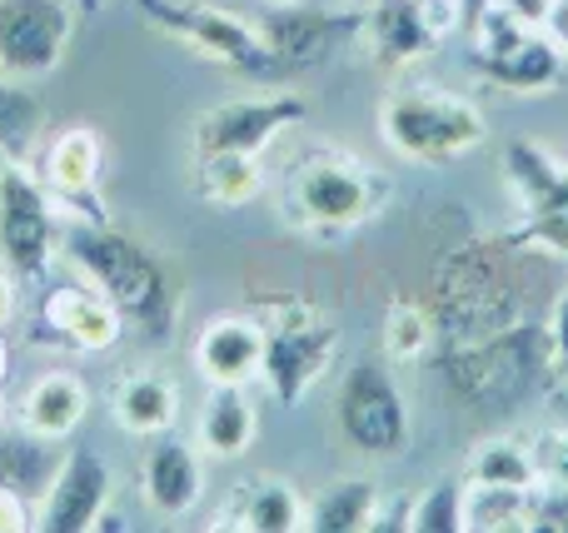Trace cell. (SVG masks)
I'll list each match as a JSON object with an SVG mask.
<instances>
[{
	"label": "cell",
	"mask_w": 568,
	"mask_h": 533,
	"mask_svg": "<svg viewBox=\"0 0 568 533\" xmlns=\"http://www.w3.org/2000/svg\"><path fill=\"white\" fill-rule=\"evenodd\" d=\"M429 315L439 339H474L524 319L529 285L519 265V239H464L434 259Z\"/></svg>",
	"instance_id": "cell-1"
},
{
	"label": "cell",
	"mask_w": 568,
	"mask_h": 533,
	"mask_svg": "<svg viewBox=\"0 0 568 533\" xmlns=\"http://www.w3.org/2000/svg\"><path fill=\"white\" fill-rule=\"evenodd\" d=\"M60 259L70 265V275L95 285L110 305L125 315L130 329L150 339H165L175 329L180 315V279L165 269V259L150 245L110 229L105 219H85L80 229H70L60 239Z\"/></svg>",
	"instance_id": "cell-2"
},
{
	"label": "cell",
	"mask_w": 568,
	"mask_h": 533,
	"mask_svg": "<svg viewBox=\"0 0 568 533\" xmlns=\"http://www.w3.org/2000/svg\"><path fill=\"white\" fill-rule=\"evenodd\" d=\"M554 375V345L549 319H514L494 335L474 339H439V379L454 399L474 409H509L524 404L544 379Z\"/></svg>",
	"instance_id": "cell-3"
},
{
	"label": "cell",
	"mask_w": 568,
	"mask_h": 533,
	"mask_svg": "<svg viewBox=\"0 0 568 533\" xmlns=\"http://www.w3.org/2000/svg\"><path fill=\"white\" fill-rule=\"evenodd\" d=\"M389 199V180L369 165V160L349 155L339 145L304 150L294 160L290 180H284V209L304 235H349V229L369 225Z\"/></svg>",
	"instance_id": "cell-4"
},
{
	"label": "cell",
	"mask_w": 568,
	"mask_h": 533,
	"mask_svg": "<svg viewBox=\"0 0 568 533\" xmlns=\"http://www.w3.org/2000/svg\"><path fill=\"white\" fill-rule=\"evenodd\" d=\"M379 140L404 165H454L489 140V120L444 85H399L379 100Z\"/></svg>",
	"instance_id": "cell-5"
},
{
	"label": "cell",
	"mask_w": 568,
	"mask_h": 533,
	"mask_svg": "<svg viewBox=\"0 0 568 533\" xmlns=\"http://www.w3.org/2000/svg\"><path fill=\"white\" fill-rule=\"evenodd\" d=\"M250 309L265 325V369H260V379H265L275 404L294 409L329 375L334 355H339V325L304 295H260Z\"/></svg>",
	"instance_id": "cell-6"
},
{
	"label": "cell",
	"mask_w": 568,
	"mask_h": 533,
	"mask_svg": "<svg viewBox=\"0 0 568 533\" xmlns=\"http://www.w3.org/2000/svg\"><path fill=\"white\" fill-rule=\"evenodd\" d=\"M135 6L160 35L180 40L200 60H215V65L235 70L245 80H260V85H280L275 65H270V45L260 35V20L235 16L215 0H135Z\"/></svg>",
	"instance_id": "cell-7"
},
{
	"label": "cell",
	"mask_w": 568,
	"mask_h": 533,
	"mask_svg": "<svg viewBox=\"0 0 568 533\" xmlns=\"http://www.w3.org/2000/svg\"><path fill=\"white\" fill-rule=\"evenodd\" d=\"M55 205L50 185L20 165V155H0V265L20 285H45L50 265L60 259L65 219Z\"/></svg>",
	"instance_id": "cell-8"
},
{
	"label": "cell",
	"mask_w": 568,
	"mask_h": 533,
	"mask_svg": "<svg viewBox=\"0 0 568 533\" xmlns=\"http://www.w3.org/2000/svg\"><path fill=\"white\" fill-rule=\"evenodd\" d=\"M334 424L339 439L364 459H399L409 449V399L399 379L379 359H359L344 369L339 394H334Z\"/></svg>",
	"instance_id": "cell-9"
},
{
	"label": "cell",
	"mask_w": 568,
	"mask_h": 533,
	"mask_svg": "<svg viewBox=\"0 0 568 533\" xmlns=\"http://www.w3.org/2000/svg\"><path fill=\"white\" fill-rule=\"evenodd\" d=\"M310 120V100L300 90H260V95H235L210 105L190 130V150L195 155H215V150H240V155H265L284 130Z\"/></svg>",
	"instance_id": "cell-10"
},
{
	"label": "cell",
	"mask_w": 568,
	"mask_h": 533,
	"mask_svg": "<svg viewBox=\"0 0 568 533\" xmlns=\"http://www.w3.org/2000/svg\"><path fill=\"white\" fill-rule=\"evenodd\" d=\"M260 35L270 45V65L275 80L304 75V70H320L324 60H334L349 40L364 35V10H314V6H265L260 20Z\"/></svg>",
	"instance_id": "cell-11"
},
{
	"label": "cell",
	"mask_w": 568,
	"mask_h": 533,
	"mask_svg": "<svg viewBox=\"0 0 568 533\" xmlns=\"http://www.w3.org/2000/svg\"><path fill=\"white\" fill-rule=\"evenodd\" d=\"M449 30H459V0H369L359 40L379 70H409L429 60Z\"/></svg>",
	"instance_id": "cell-12"
},
{
	"label": "cell",
	"mask_w": 568,
	"mask_h": 533,
	"mask_svg": "<svg viewBox=\"0 0 568 533\" xmlns=\"http://www.w3.org/2000/svg\"><path fill=\"white\" fill-rule=\"evenodd\" d=\"M75 35L65 0H0V75L45 80L60 70Z\"/></svg>",
	"instance_id": "cell-13"
},
{
	"label": "cell",
	"mask_w": 568,
	"mask_h": 533,
	"mask_svg": "<svg viewBox=\"0 0 568 533\" xmlns=\"http://www.w3.org/2000/svg\"><path fill=\"white\" fill-rule=\"evenodd\" d=\"M110 499H115V474H110L105 454L75 444L55 459V474H50L45 494L36 499V519L45 533H95Z\"/></svg>",
	"instance_id": "cell-14"
},
{
	"label": "cell",
	"mask_w": 568,
	"mask_h": 533,
	"mask_svg": "<svg viewBox=\"0 0 568 533\" xmlns=\"http://www.w3.org/2000/svg\"><path fill=\"white\" fill-rule=\"evenodd\" d=\"M40 329L45 339L75 349V355H110V349L125 339V315L100 295L85 279H65V285H50L40 295Z\"/></svg>",
	"instance_id": "cell-15"
},
{
	"label": "cell",
	"mask_w": 568,
	"mask_h": 533,
	"mask_svg": "<svg viewBox=\"0 0 568 533\" xmlns=\"http://www.w3.org/2000/svg\"><path fill=\"white\" fill-rule=\"evenodd\" d=\"M190 359L205 385H255L265 369V325L255 309L210 315L190 345Z\"/></svg>",
	"instance_id": "cell-16"
},
{
	"label": "cell",
	"mask_w": 568,
	"mask_h": 533,
	"mask_svg": "<svg viewBox=\"0 0 568 533\" xmlns=\"http://www.w3.org/2000/svg\"><path fill=\"white\" fill-rule=\"evenodd\" d=\"M205 464L200 444H185L175 434H155L140 454V499L155 519H185L205 499Z\"/></svg>",
	"instance_id": "cell-17"
},
{
	"label": "cell",
	"mask_w": 568,
	"mask_h": 533,
	"mask_svg": "<svg viewBox=\"0 0 568 533\" xmlns=\"http://www.w3.org/2000/svg\"><path fill=\"white\" fill-rule=\"evenodd\" d=\"M40 180L50 185V195L60 205L90 215V199H100V180H105V135L95 125L55 130V140L45 145V160H40Z\"/></svg>",
	"instance_id": "cell-18"
},
{
	"label": "cell",
	"mask_w": 568,
	"mask_h": 533,
	"mask_svg": "<svg viewBox=\"0 0 568 533\" xmlns=\"http://www.w3.org/2000/svg\"><path fill=\"white\" fill-rule=\"evenodd\" d=\"M90 414V385L75 375V369H45L36 385L20 394V409H16V429L36 439H70Z\"/></svg>",
	"instance_id": "cell-19"
},
{
	"label": "cell",
	"mask_w": 568,
	"mask_h": 533,
	"mask_svg": "<svg viewBox=\"0 0 568 533\" xmlns=\"http://www.w3.org/2000/svg\"><path fill=\"white\" fill-rule=\"evenodd\" d=\"M260 434V409L250 399V385H210L205 409L195 419V444L215 464H235L255 449Z\"/></svg>",
	"instance_id": "cell-20"
},
{
	"label": "cell",
	"mask_w": 568,
	"mask_h": 533,
	"mask_svg": "<svg viewBox=\"0 0 568 533\" xmlns=\"http://www.w3.org/2000/svg\"><path fill=\"white\" fill-rule=\"evenodd\" d=\"M110 414L130 439H155L180 424V385L160 369H130L110 389Z\"/></svg>",
	"instance_id": "cell-21"
},
{
	"label": "cell",
	"mask_w": 568,
	"mask_h": 533,
	"mask_svg": "<svg viewBox=\"0 0 568 533\" xmlns=\"http://www.w3.org/2000/svg\"><path fill=\"white\" fill-rule=\"evenodd\" d=\"M220 529H245V533H300L310 529V499L290 484V479H250L235 489V499L220 514Z\"/></svg>",
	"instance_id": "cell-22"
},
{
	"label": "cell",
	"mask_w": 568,
	"mask_h": 533,
	"mask_svg": "<svg viewBox=\"0 0 568 533\" xmlns=\"http://www.w3.org/2000/svg\"><path fill=\"white\" fill-rule=\"evenodd\" d=\"M265 189V165L260 155H240V150H215V155H195V195L210 209H245Z\"/></svg>",
	"instance_id": "cell-23"
},
{
	"label": "cell",
	"mask_w": 568,
	"mask_h": 533,
	"mask_svg": "<svg viewBox=\"0 0 568 533\" xmlns=\"http://www.w3.org/2000/svg\"><path fill=\"white\" fill-rule=\"evenodd\" d=\"M469 65L499 90H514V95H539V90H549L554 80H559L564 50L554 45L549 30H534V35L524 40L519 50H509L504 60H469Z\"/></svg>",
	"instance_id": "cell-24"
},
{
	"label": "cell",
	"mask_w": 568,
	"mask_h": 533,
	"mask_svg": "<svg viewBox=\"0 0 568 533\" xmlns=\"http://www.w3.org/2000/svg\"><path fill=\"white\" fill-rule=\"evenodd\" d=\"M379 484L374 479H339L320 499H310V529L314 533H364L379 529Z\"/></svg>",
	"instance_id": "cell-25"
},
{
	"label": "cell",
	"mask_w": 568,
	"mask_h": 533,
	"mask_svg": "<svg viewBox=\"0 0 568 533\" xmlns=\"http://www.w3.org/2000/svg\"><path fill=\"white\" fill-rule=\"evenodd\" d=\"M519 215H524V225L514 229L519 249H544L554 259H568V160H559V175Z\"/></svg>",
	"instance_id": "cell-26"
},
{
	"label": "cell",
	"mask_w": 568,
	"mask_h": 533,
	"mask_svg": "<svg viewBox=\"0 0 568 533\" xmlns=\"http://www.w3.org/2000/svg\"><path fill=\"white\" fill-rule=\"evenodd\" d=\"M439 349V325L429 315V299L394 295L384 305V359L389 365H419Z\"/></svg>",
	"instance_id": "cell-27"
},
{
	"label": "cell",
	"mask_w": 568,
	"mask_h": 533,
	"mask_svg": "<svg viewBox=\"0 0 568 533\" xmlns=\"http://www.w3.org/2000/svg\"><path fill=\"white\" fill-rule=\"evenodd\" d=\"M539 479L544 474L539 459H534V444H519V439H489L464 464V484L474 489H534Z\"/></svg>",
	"instance_id": "cell-28"
},
{
	"label": "cell",
	"mask_w": 568,
	"mask_h": 533,
	"mask_svg": "<svg viewBox=\"0 0 568 533\" xmlns=\"http://www.w3.org/2000/svg\"><path fill=\"white\" fill-rule=\"evenodd\" d=\"M55 474V449L50 439H36L26 429L16 434H0V489H20V494L40 499Z\"/></svg>",
	"instance_id": "cell-29"
},
{
	"label": "cell",
	"mask_w": 568,
	"mask_h": 533,
	"mask_svg": "<svg viewBox=\"0 0 568 533\" xmlns=\"http://www.w3.org/2000/svg\"><path fill=\"white\" fill-rule=\"evenodd\" d=\"M414 533H464L469 529V489L464 479H439L429 484L409 509H404V524Z\"/></svg>",
	"instance_id": "cell-30"
},
{
	"label": "cell",
	"mask_w": 568,
	"mask_h": 533,
	"mask_svg": "<svg viewBox=\"0 0 568 533\" xmlns=\"http://www.w3.org/2000/svg\"><path fill=\"white\" fill-rule=\"evenodd\" d=\"M534 30H544V25H529L524 16H514L509 6H499V0H494V6L469 25V40H474L469 60H504L509 50H519Z\"/></svg>",
	"instance_id": "cell-31"
},
{
	"label": "cell",
	"mask_w": 568,
	"mask_h": 533,
	"mask_svg": "<svg viewBox=\"0 0 568 533\" xmlns=\"http://www.w3.org/2000/svg\"><path fill=\"white\" fill-rule=\"evenodd\" d=\"M554 175H559V155H549V150L534 145V140H514V145L504 150V185L519 199V209L529 205Z\"/></svg>",
	"instance_id": "cell-32"
},
{
	"label": "cell",
	"mask_w": 568,
	"mask_h": 533,
	"mask_svg": "<svg viewBox=\"0 0 568 533\" xmlns=\"http://www.w3.org/2000/svg\"><path fill=\"white\" fill-rule=\"evenodd\" d=\"M40 130V100L26 90V80L0 75V155H20Z\"/></svg>",
	"instance_id": "cell-33"
},
{
	"label": "cell",
	"mask_w": 568,
	"mask_h": 533,
	"mask_svg": "<svg viewBox=\"0 0 568 533\" xmlns=\"http://www.w3.org/2000/svg\"><path fill=\"white\" fill-rule=\"evenodd\" d=\"M469 489V529H529L534 489Z\"/></svg>",
	"instance_id": "cell-34"
},
{
	"label": "cell",
	"mask_w": 568,
	"mask_h": 533,
	"mask_svg": "<svg viewBox=\"0 0 568 533\" xmlns=\"http://www.w3.org/2000/svg\"><path fill=\"white\" fill-rule=\"evenodd\" d=\"M534 459H539V474L549 479V484L568 489V429H549V434H539Z\"/></svg>",
	"instance_id": "cell-35"
},
{
	"label": "cell",
	"mask_w": 568,
	"mask_h": 533,
	"mask_svg": "<svg viewBox=\"0 0 568 533\" xmlns=\"http://www.w3.org/2000/svg\"><path fill=\"white\" fill-rule=\"evenodd\" d=\"M30 529H40L36 499L20 494V489H0V533H30Z\"/></svg>",
	"instance_id": "cell-36"
},
{
	"label": "cell",
	"mask_w": 568,
	"mask_h": 533,
	"mask_svg": "<svg viewBox=\"0 0 568 533\" xmlns=\"http://www.w3.org/2000/svg\"><path fill=\"white\" fill-rule=\"evenodd\" d=\"M549 345H554V369L568 375V289L559 295V305H554V315H549Z\"/></svg>",
	"instance_id": "cell-37"
},
{
	"label": "cell",
	"mask_w": 568,
	"mask_h": 533,
	"mask_svg": "<svg viewBox=\"0 0 568 533\" xmlns=\"http://www.w3.org/2000/svg\"><path fill=\"white\" fill-rule=\"evenodd\" d=\"M16 305H20V279L10 275L6 265H0V329L16 319Z\"/></svg>",
	"instance_id": "cell-38"
},
{
	"label": "cell",
	"mask_w": 568,
	"mask_h": 533,
	"mask_svg": "<svg viewBox=\"0 0 568 533\" xmlns=\"http://www.w3.org/2000/svg\"><path fill=\"white\" fill-rule=\"evenodd\" d=\"M544 30H549L554 45H559L564 60H568V0H554V10H549V20H544Z\"/></svg>",
	"instance_id": "cell-39"
},
{
	"label": "cell",
	"mask_w": 568,
	"mask_h": 533,
	"mask_svg": "<svg viewBox=\"0 0 568 533\" xmlns=\"http://www.w3.org/2000/svg\"><path fill=\"white\" fill-rule=\"evenodd\" d=\"M499 6H509L514 16H524L529 25H544V20H549V10H554V0H499Z\"/></svg>",
	"instance_id": "cell-40"
},
{
	"label": "cell",
	"mask_w": 568,
	"mask_h": 533,
	"mask_svg": "<svg viewBox=\"0 0 568 533\" xmlns=\"http://www.w3.org/2000/svg\"><path fill=\"white\" fill-rule=\"evenodd\" d=\"M489 6H494V0H459V25H464V30H469V25H474V20H479V16H484V10H489Z\"/></svg>",
	"instance_id": "cell-41"
},
{
	"label": "cell",
	"mask_w": 568,
	"mask_h": 533,
	"mask_svg": "<svg viewBox=\"0 0 568 533\" xmlns=\"http://www.w3.org/2000/svg\"><path fill=\"white\" fill-rule=\"evenodd\" d=\"M6 379H10V345H6V335H0V389H6Z\"/></svg>",
	"instance_id": "cell-42"
},
{
	"label": "cell",
	"mask_w": 568,
	"mask_h": 533,
	"mask_svg": "<svg viewBox=\"0 0 568 533\" xmlns=\"http://www.w3.org/2000/svg\"><path fill=\"white\" fill-rule=\"evenodd\" d=\"M265 6H300V0H265Z\"/></svg>",
	"instance_id": "cell-43"
},
{
	"label": "cell",
	"mask_w": 568,
	"mask_h": 533,
	"mask_svg": "<svg viewBox=\"0 0 568 533\" xmlns=\"http://www.w3.org/2000/svg\"><path fill=\"white\" fill-rule=\"evenodd\" d=\"M80 6H85V10H100V0H80Z\"/></svg>",
	"instance_id": "cell-44"
},
{
	"label": "cell",
	"mask_w": 568,
	"mask_h": 533,
	"mask_svg": "<svg viewBox=\"0 0 568 533\" xmlns=\"http://www.w3.org/2000/svg\"><path fill=\"white\" fill-rule=\"evenodd\" d=\"M0 429H6V404H0Z\"/></svg>",
	"instance_id": "cell-45"
},
{
	"label": "cell",
	"mask_w": 568,
	"mask_h": 533,
	"mask_svg": "<svg viewBox=\"0 0 568 533\" xmlns=\"http://www.w3.org/2000/svg\"><path fill=\"white\" fill-rule=\"evenodd\" d=\"M364 6H369V0H364Z\"/></svg>",
	"instance_id": "cell-46"
}]
</instances>
